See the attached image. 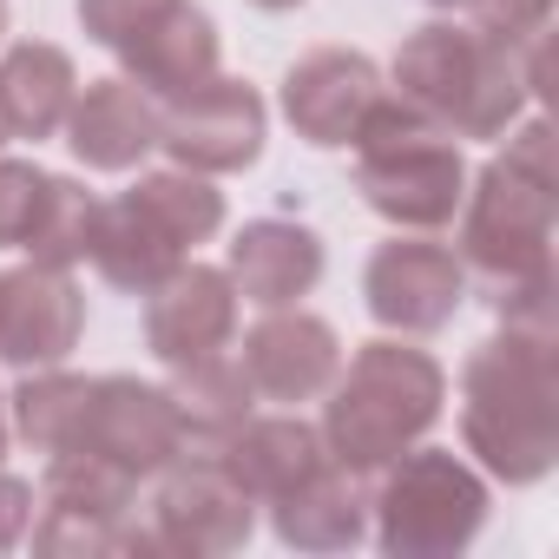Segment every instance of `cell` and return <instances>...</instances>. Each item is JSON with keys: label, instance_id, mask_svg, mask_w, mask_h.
Wrapping results in <instances>:
<instances>
[{"label": "cell", "instance_id": "4dcf8cb0", "mask_svg": "<svg viewBox=\"0 0 559 559\" xmlns=\"http://www.w3.org/2000/svg\"><path fill=\"white\" fill-rule=\"evenodd\" d=\"M250 8H263V14H290V8H304V0H250Z\"/></svg>", "mask_w": 559, "mask_h": 559}, {"label": "cell", "instance_id": "484cf974", "mask_svg": "<svg viewBox=\"0 0 559 559\" xmlns=\"http://www.w3.org/2000/svg\"><path fill=\"white\" fill-rule=\"evenodd\" d=\"M132 198L185 243V250H198V243H211L217 230H224V191H211V178L204 171H152V178H139L132 185Z\"/></svg>", "mask_w": 559, "mask_h": 559}, {"label": "cell", "instance_id": "d6986e66", "mask_svg": "<svg viewBox=\"0 0 559 559\" xmlns=\"http://www.w3.org/2000/svg\"><path fill=\"white\" fill-rule=\"evenodd\" d=\"M93 270L106 276L112 290H132V297H152L165 276L191 257L132 191H119V198H99V217H93Z\"/></svg>", "mask_w": 559, "mask_h": 559}, {"label": "cell", "instance_id": "cb8c5ba5", "mask_svg": "<svg viewBox=\"0 0 559 559\" xmlns=\"http://www.w3.org/2000/svg\"><path fill=\"white\" fill-rule=\"evenodd\" d=\"M86 395H93V382L67 376L60 362L53 369H27V382L14 389V435L34 454H73L80 448V421H86Z\"/></svg>", "mask_w": 559, "mask_h": 559}, {"label": "cell", "instance_id": "7402d4cb", "mask_svg": "<svg viewBox=\"0 0 559 559\" xmlns=\"http://www.w3.org/2000/svg\"><path fill=\"white\" fill-rule=\"evenodd\" d=\"M73 93H80L73 53L53 40H21L0 60V119L14 139H53L67 126Z\"/></svg>", "mask_w": 559, "mask_h": 559}, {"label": "cell", "instance_id": "7a4b0ae2", "mask_svg": "<svg viewBox=\"0 0 559 559\" xmlns=\"http://www.w3.org/2000/svg\"><path fill=\"white\" fill-rule=\"evenodd\" d=\"M389 80H395V99L415 106L448 139H500L546 80V40L513 53L480 27L428 21L402 40Z\"/></svg>", "mask_w": 559, "mask_h": 559}, {"label": "cell", "instance_id": "5b68a950", "mask_svg": "<svg viewBox=\"0 0 559 559\" xmlns=\"http://www.w3.org/2000/svg\"><path fill=\"white\" fill-rule=\"evenodd\" d=\"M356 191L376 217H389L402 230H441L461 211L467 165L441 126H428L415 106L382 93L356 132Z\"/></svg>", "mask_w": 559, "mask_h": 559}, {"label": "cell", "instance_id": "6da1fadb", "mask_svg": "<svg viewBox=\"0 0 559 559\" xmlns=\"http://www.w3.org/2000/svg\"><path fill=\"white\" fill-rule=\"evenodd\" d=\"M552 126L526 119L507 152H493L474 178V191H461L467 217H461V263L487 284V304L507 330L526 336H559L552 317Z\"/></svg>", "mask_w": 559, "mask_h": 559}, {"label": "cell", "instance_id": "836d02e7", "mask_svg": "<svg viewBox=\"0 0 559 559\" xmlns=\"http://www.w3.org/2000/svg\"><path fill=\"white\" fill-rule=\"evenodd\" d=\"M8 139H14V132H8V119H0V145H8Z\"/></svg>", "mask_w": 559, "mask_h": 559}, {"label": "cell", "instance_id": "d4e9b609", "mask_svg": "<svg viewBox=\"0 0 559 559\" xmlns=\"http://www.w3.org/2000/svg\"><path fill=\"white\" fill-rule=\"evenodd\" d=\"M93 217H99V198L80 185V178H53L47 171V191H40V211L21 237L27 263H47V270H73L86 263L93 250Z\"/></svg>", "mask_w": 559, "mask_h": 559}, {"label": "cell", "instance_id": "4fadbf2b", "mask_svg": "<svg viewBox=\"0 0 559 559\" xmlns=\"http://www.w3.org/2000/svg\"><path fill=\"white\" fill-rule=\"evenodd\" d=\"M86 330V297L73 290L67 270L21 263L0 270V356L14 369H53L80 349Z\"/></svg>", "mask_w": 559, "mask_h": 559}, {"label": "cell", "instance_id": "9a60e30c", "mask_svg": "<svg viewBox=\"0 0 559 559\" xmlns=\"http://www.w3.org/2000/svg\"><path fill=\"white\" fill-rule=\"evenodd\" d=\"M237 369L250 376V389L263 402H317L343 369V343H336V330L323 317L284 304L243 336Z\"/></svg>", "mask_w": 559, "mask_h": 559}, {"label": "cell", "instance_id": "44dd1931", "mask_svg": "<svg viewBox=\"0 0 559 559\" xmlns=\"http://www.w3.org/2000/svg\"><path fill=\"white\" fill-rule=\"evenodd\" d=\"M270 526L297 552H343V546H356L369 533V500H362L349 467L323 461L310 480H297L290 493L270 500Z\"/></svg>", "mask_w": 559, "mask_h": 559}, {"label": "cell", "instance_id": "2e32d148", "mask_svg": "<svg viewBox=\"0 0 559 559\" xmlns=\"http://www.w3.org/2000/svg\"><path fill=\"white\" fill-rule=\"evenodd\" d=\"M60 132L86 171H132L145 152H158V99L139 93L126 73L86 80V93H73Z\"/></svg>", "mask_w": 559, "mask_h": 559}, {"label": "cell", "instance_id": "f1b7e54d", "mask_svg": "<svg viewBox=\"0 0 559 559\" xmlns=\"http://www.w3.org/2000/svg\"><path fill=\"white\" fill-rule=\"evenodd\" d=\"M40 191H47V171L27 165V158H0V243H14L27 237L34 211H40Z\"/></svg>", "mask_w": 559, "mask_h": 559}, {"label": "cell", "instance_id": "603a6c76", "mask_svg": "<svg viewBox=\"0 0 559 559\" xmlns=\"http://www.w3.org/2000/svg\"><path fill=\"white\" fill-rule=\"evenodd\" d=\"M171 408H178V428H185V454H217L243 415H257V389L250 376L237 369V356H198V362H178L171 369Z\"/></svg>", "mask_w": 559, "mask_h": 559}, {"label": "cell", "instance_id": "3957f363", "mask_svg": "<svg viewBox=\"0 0 559 559\" xmlns=\"http://www.w3.org/2000/svg\"><path fill=\"white\" fill-rule=\"evenodd\" d=\"M559 336L500 330L461 369V435L467 454L507 487H533L559 467Z\"/></svg>", "mask_w": 559, "mask_h": 559}, {"label": "cell", "instance_id": "1f68e13d", "mask_svg": "<svg viewBox=\"0 0 559 559\" xmlns=\"http://www.w3.org/2000/svg\"><path fill=\"white\" fill-rule=\"evenodd\" d=\"M0 461H8V402H0Z\"/></svg>", "mask_w": 559, "mask_h": 559}, {"label": "cell", "instance_id": "ac0fdd59", "mask_svg": "<svg viewBox=\"0 0 559 559\" xmlns=\"http://www.w3.org/2000/svg\"><path fill=\"white\" fill-rule=\"evenodd\" d=\"M217 461L230 467V480H237L257 507H270L276 493H290L297 480H310V474L330 461V448H323V435H317L310 421H297V415H243L237 435L217 448Z\"/></svg>", "mask_w": 559, "mask_h": 559}, {"label": "cell", "instance_id": "8fae6325", "mask_svg": "<svg viewBox=\"0 0 559 559\" xmlns=\"http://www.w3.org/2000/svg\"><path fill=\"white\" fill-rule=\"evenodd\" d=\"M73 454H99L112 467H126L132 480L165 474L185 454V428L171 408V389L139 382V376H99L86 395V421H80V448Z\"/></svg>", "mask_w": 559, "mask_h": 559}, {"label": "cell", "instance_id": "e575fe53", "mask_svg": "<svg viewBox=\"0 0 559 559\" xmlns=\"http://www.w3.org/2000/svg\"><path fill=\"white\" fill-rule=\"evenodd\" d=\"M428 8H454V0H428Z\"/></svg>", "mask_w": 559, "mask_h": 559}, {"label": "cell", "instance_id": "8992f818", "mask_svg": "<svg viewBox=\"0 0 559 559\" xmlns=\"http://www.w3.org/2000/svg\"><path fill=\"white\" fill-rule=\"evenodd\" d=\"M369 513L389 559H448L487 526V480L454 448H408L382 467Z\"/></svg>", "mask_w": 559, "mask_h": 559}, {"label": "cell", "instance_id": "30bf717a", "mask_svg": "<svg viewBox=\"0 0 559 559\" xmlns=\"http://www.w3.org/2000/svg\"><path fill=\"white\" fill-rule=\"evenodd\" d=\"M158 145L185 165V171H243L263 152V99L243 80L211 73L204 86L158 99Z\"/></svg>", "mask_w": 559, "mask_h": 559}, {"label": "cell", "instance_id": "9c48e42d", "mask_svg": "<svg viewBox=\"0 0 559 559\" xmlns=\"http://www.w3.org/2000/svg\"><path fill=\"white\" fill-rule=\"evenodd\" d=\"M461 297H467V263L435 237H389V243H376V257L362 270L369 317L382 330H402V336L448 330Z\"/></svg>", "mask_w": 559, "mask_h": 559}, {"label": "cell", "instance_id": "f546056e", "mask_svg": "<svg viewBox=\"0 0 559 559\" xmlns=\"http://www.w3.org/2000/svg\"><path fill=\"white\" fill-rule=\"evenodd\" d=\"M27 526H34V487L14 480V474H0V552L21 546Z\"/></svg>", "mask_w": 559, "mask_h": 559}, {"label": "cell", "instance_id": "4316f807", "mask_svg": "<svg viewBox=\"0 0 559 559\" xmlns=\"http://www.w3.org/2000/svg\"><path fill=\"white\" fill-rule=\"evenodd\" d=\"M467 27H480L500 47H539L552 27V0H467Z\"/></svg>", "mask_w": 559, "mask_h": 559}, {"label": "cell", "instance_id": "7c38bea8", "mask_svg": "<svg viewBox=\"0 0 559 559\" xmlns=\"http://www.w3.org/2000/svg\"><path fill=\"white\" fill-rule=\"evenodd\" d=\"M389 86H382V73H376L369 53L317 47V53H304L284 73V119L297 126L304 145L336 152V145H356V132H362V119H369V106Z\"/></svg>", "mask_w": 559, "mask_h": 559}, {"label": "cell", "instance_id": "d6a6232c", "mask_svg": "<svg viewBox=\"0 0 559 559\" xmlns=\"http://www.w3.org/2000/svg\"><path fill=\"white\" fill-rule=\"evenodd\" d=\"M0 34H8V0H0Z\"/></svg>", "mask_w": 559, "mask_h": 559}, {"label": "cell", "instance_id": "ffe728a7", "mask_svg": "<svg viewBox=\"0 0 559 559\" xmlns=\"http://www.w3.org/2000/svg\"><path fill=\"white\" fill-rule=\"evenodd\" d=\"M126 60V80L152 99H178L191 86H204L217 73V27L204 8H191V0H178V8H165L132 47H119Z\"/></svg>", "mask_w": 559, "mask_h": 559}, {"label": "cell", "instance_id": "e0dca14e", "mask_svg": "<svg viewBox=\"0 0 559 559\" xmlns=\"http://www.w3.org/2000/svg\"><path fill=\"white\" fill-rule=\"evenodd\" d=\"M230 284H237V297H250L263 310L304 304L323 284V237L310 224H290V217L243 224L230 237Z\"/></svg>", "mask_w": 559, "mask_h": 559}, {"label": "cell", "instance_id": "52a82bcc", "mask_svg": "<svg viewBox=\"0 0 559 559\" xmlns=\"http://www.w3.org/2000/svg\"><path fill=\"white\" fill-rule=\"evenodd\" d=\"M34 507V552H158L152 526H139V480L99 454H53Z\"/></svg>", "mask_w": 559, "mask_h": 559}, {"label": "cell", "instance_id": "83f0119b", "mask_svg": "<svg viewBox=\"0 0 559 559\" xmlns=\"http://www.w3.org/2000/svg\"><path fill=\"white\" fill-rule=\"evenodd\" d=\"M165 8H178V0H80V27H86V40H99V47H132Z\"/></svg>", "mask_w": 559, "mask_h": 559}, {"label": "cell", "instance_id": "5bb4252c", "mask_svg": "<svg viewBox=\"0 0 559 559\" xmlns=\"http://www.w3.org/2000/svg\"><path fill=\"white\" fill-rule=\"evenodd\" d=\"M230 336H237V284H230V270L178 263L152 290V304H145V349L165 369L217 356V349H230Z\"/></svg>", "mask_w": 559, "mask_h": 559}, {"label": "cell", "instance_id": "277c9868", "mask_svg": "<svg viewBox=\"0 0 559 559\" xmlns=\"http://www.w3.org/2000/svg\"><path fill=\"white\" fill-rule=\"evenodd\" d=\"M323 448L336 467L349 474H382L395 454H408L448 402V376L428 349L408 343H362L349 356V369H336V382L323 389Z\"/></svg>", "mask_w": 559, "mask_h": 559}, {"label": "cell", "instance_id": "ba28073f", "mask_svg": "<svg viewBox=\"0 0 559 559\" xmlns=\"http://www.w3.org/2000/svg\"><path fill=\"white\" fill-rule=\"evenodd\" d=\"M257 533V500L230 480V467L217 454L198 461H171L158 493H152V539L158 552H191V559H217L237 552Z\"/></svg>", "mask_w": 559, "mask_h": 559}]
</instances>
